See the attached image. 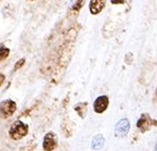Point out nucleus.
<instances>
[{"label":"nucleus","mask_w":157,"mask_h":151,"mask_svg":"<svg viewBox=\"0 0 157 151\" xmlns=\"http://www.w3.org/2000/svg\"><path fill=\"white\" fill-rule=\"evenodd\" d=\"M9 54H10V49L1 44L0 45V62L6 60L9 57Z\"/></svg>","instance_id":"nucleus-10"},{"label":"nucleus","mask_w":157,"mask_h":151,"mask_svg":"<svg viewBox=\"0 0 157 151\" xmlns=\"http://www.w3.org/2000/svg\"><path fill=\"white\" fill-rule=\"evenodd\" d=\"M57 146V137L53 132H48L44 136L43 141V148L45 151H52Z\"/></svg>","instance_id":"nucleus-3"},{"label":"nucleus","mask_w":157,"mask_h":151,"mask_svg":"<svg viewBox=\"0 0 157 151\" xmlns=\"http://www.w3.org/2000/svg\"><path fill=\"white\" fill-rule=\"evenodd\" d=\"M155 95H156V98H157V87H156V92H155Z\"/></svg>","instance_id":"nucleus-16"},{"label":"nucleus","mask_w":157,"mask_h":151,"mask_svg":"<svg viewBox=\"0 0 157 151\" xmlns=\"http://www.w3.org/2000/svg\"><path fill=\"white\" fill-rule=\"evenodd\" d=\"M112 3H124V1H115V0H113Z\"/></svg>","instance_id":"nucleus-15"},{"label":"nucleus","mask_w":157,"mask_h":151,"mask_svg":"<svg viewBox=\"0 0 157 151\" xmlns=\"http://www.w3.org/2000/svg\"><path fill=\"white\" fill-rule=\"evenodd\" d=\"M128 130H130V121L126 118H123L117 122L115 127V135L117 137H123L128 133Z\"/></svg>","instance_id":"nucleus-4"},{"label":"nucleus","mask_w":157,"mask_h":151,"mask_svg":"<svg viewBox=\"0 0 157 151\" xmlns=\"http://www.w3.org/2000/svg\"><path fill=\"white\" fill-rule=\"evenodd\" d=\"M4 80H6V77H4L3 74L0 73V86L2 85V83L4 82Z\"/></svg>","instance_id":"nucleus-14"},{"label":"nucleus","mask_w":157,"mask_h":151,"mask_svg":"<svg viewBox=\"0 0 157 151\" xmlns=\"http://www.w3.org/2000/svg\"><path fill=\"white\" fill-rule=\"evenodd\" d=\"M25 62H26V60H25V59H20L19 61H17V62H16V64H15V66H14L13 70H14V71H16L17 69L21 68V67L24 66Z\"/></svg>","instance_id":"nucleus-11"},{"label":"nucleus","mask_w":157,"mask_h":151,"mask_svg":"<svg viewBox=\"0 0 157 151\" xmlns=\"http://www.w3.org/2000/svg\"><path fill=\"white\" fill-rule=\"evenodd\" d=\"M108 104H109V99H108L107 96H105V95H103V96H99L94 102V112L98 113V114L103 113L106 109L108 108Z\"/></svg>","instance_id":"nucleus-5"},{"label":"nucleus","mask_w":157,"mask_h":151,"mask_svg":"<svg viewBox=\"0 0 157 151\" xmlns=\"http://www.w3.org/2000/svg\"><path fill=\"white\" fill-rule=\"evenodd\" d=\"M83 4H84V1H78V2H75V4L72 6V10H75L78 12V11L80 10V9L83 6Z\"/></svg>","instance_id":"nucleus-12"},{"label":"nucleus","mask_w":157,"mask_h":151,"mask_svg":"<svg viewBox=\"0 0 157 151\" xmlns=\"http://www.w3.org/2000/svg\"><path fill=\"white\" fill-rule=\"evenodd\" d=\"M16 109H17V105L15 101H13L12 99H6L0 102V116L2 118L11 117L15 113Z\"/></svg>","instance_id":"nucleus-2"},{"label":"nucleus","mask_w":157,"mask_h":151,"mask_svg":"<svg viewBox=\"0 0 157 151\" xmlns=\"http://www.w3.org/2000/svg\"><path fill=\"white\" fill-rule=\"evenodd\" d=\"M104 136L102 135V134H98V135H96L92 139V143H91V147L92 149L94 150H99L101 149V148L103 147V145H104Z\"/></svg>","instance_id":"nucleus-8"},{"label":"nucleus","mask_w":157,"mask_h":151,"mask_svg":"<svg viewBox=\"0 0 157 151\" xmlns=\"http://www.w3.org/2000/svg\"><path fill=\"white\" fill-rule=\"evenodd\" d=\"M133 57V53H128L126 54V58H125V61H126V64H132V62H133V59H131L130 60V58H132Z\"/></svg>","instance_id":"nucleus-13"},{"label":"nucleus","mask_w":157,"mask_h":151,"mask_svg":"<svg viewBox=\"0 0 157 151\" xmlns=\"http://www.w3.org/2000/svg\"><path fill=\"white\" fill-rule=\"evenodd\" d=\"M105 6V2L101 1V0H92L89 3V10H90V13L96 15V14H99L101 11L104 9Z\"/></svg>","instance_id":"nucleus-7"},{"label":"nucleus","mask_w":157,"mask_h":151,"mask_svg":"<svg viewBox=\"0 0 157 151\" xmlns=\"http://www.w3.org/2000/svg\"><path fill=\"white\" fill-rule=\"evenodd\" d=\"M155 151H157V144H156V146H155Z\"/></svg>","instance_id":"nucleus-17"},{"label":"nucleus","mask_w":157,"mask_h":151,"mask_svg":"<svg viewBox=\"0 0 157 151\" xmlns=\"http://www.w3.org/2000/svg\"><path fill=\"white\" fill-rule=\"evenodd\" d=\"M152 126H153V120H152V118L150 117L149 114H147V113L142 114L137 121V127L139 128L141 132L149 131Z\"/></svg>","instance_id":"nucleus-6"},{"label":"nucleus","mask_w":157,"mask_h":151,"mask_svg":"<svg viewBox=\"0 0 157 151\" xmlns=\"http://www.w3.org/2000/svg\"><path fill=\"white\" fill-rule=\"evenodd\" d=\"M75 110L81 118H84L87 113V102H80V103L75 104Z\"/></svg>","instance_id":"nucleus-9"},{"label":"nucleus","mask_w":157,"mask_h":151,"mask_svg":"<svg viewBox=\"0 0 157 151\" xmlns=\"http://www.w3.org/2000/svg\"><path fill=\"white\" fill-rule=\"evenodd\" d=\"M29 131V127L25 122L17 120V121L13 122L12 126L9 129V135L14 141H18V139L24 138L28 134Z\"/></svg>","instance_id":"nucleus-1"}]
</instances>
